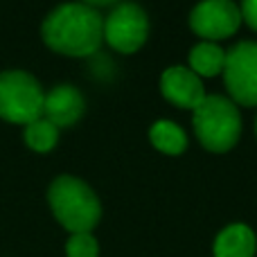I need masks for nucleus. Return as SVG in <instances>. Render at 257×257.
Instances as JSON below:
<instances>
[{"mask_svg":"<svg viewBox=\"0 0 257 257\" xmlns=\"http://www.w3.org/2000/svg\"><path fill=\"white\" fill-rule=\"evenodd\" d=\"M41 39L63 57H90L104 43V16L84 3H63L43 18Z\"/></svg>","mask_w":257,"mask_h":257,"instance_id":"nucleus-1","label":"nucleus"},{"mask_svg":"<svg viewBox=\"0 0 257 257\" xmlns=\"http://www.w3.org/2000/svg\"><path fill=\"white\" fill-rule=\"evenodd\" d=\"M48 205L70 235L90 232L102 219L99 196L88 183L72 174H61L48 185Z\"/></svg>","mask_w":257,"mask_h":257,"instance_id":"nucleus-2","label":"nucleus"},{"mask_svg":"<svg viewBox=\"0 0 257 257\" xmlns=\"http://www.w3.org/2000/svg\"><path fill=\"white\" fill-rule=\"evenodd\" d=\"M192 128L199 145L210 154H228L241 138L239 106L223 95H205L203 102L192 111Z\"/></svg>","mask_w":257,"mask_h":257,"instance_id":"nucleus-3","label":"nucleus"},{"mask_svg":"<svg viewBox=\"0 0 257 257\" xmlns=\"http://www.w3.org/2000/svg\"><path fill=\"white\" fill-rule=\"evenodd\" d=\"M45 90L32 72L12 68L0 72V120L27 126L43 117Z\"/></svg>","mask_w":257,"mask_h":257,"instance_id":"nucleus-4","label":"nucleus"},{"mask_svg":"<svg viewBox=\"0 0 257 257\" xmlns=\"http://www.w3.org/2000/svg\"><path fill=\"white\" fill-rule=\"evenodd\" d=\"M223 84L237 106H257V41H239L226 50Z\"/></svg>","mask_w":257,"mask_h":257,"instance_id":"nucleus-5","label":"nucleus"},{"mask_svg":"<svg viewBox=\"0 0 257 257\" xmlns=\"http://www.w3.org/2000/svg\"><path fill=\"white\" fill-rule=\"evenodd\" d=\"M149 39V16L138 3H117L104 18V41L120 54H136Z\"/></svg>","mask_w":257,"mask_h":257,"instance_id":"nucleus-6","label":"nucleus"},{"mask_svg":"<svg viewBox=\"0 0 257 257\" xmlns=\"http://www.w3.org/2000/svg\"><path fill=\"white\" fill-rule=\"evenodd\" d=\"M187 23L201 41L219 43L241 27V12L235 0H201L192 7Z\"/></svg>","mask_w":257,"mask_h":257,"instance_id":"nucleus-7","label":"nucleus"},{"mask_svg":"<svg viewBox=\"0 0 257 257\" xmlns=\"http://www.w3.org/2000/svg\"><path fill=\"white\" fill-rule=\"evenodd\" d=\"M160 93L169 104L176 108L194 111L205 97V86L199 75L190 70L187 66H169L160 75Z\"/></svg>","mask_w":257,"mask_h":257,"instance_id":"nucleus-8","label":"nucleus"},{"mask_svg":"<svg viewBox=\"0 0 257 257\" xmlns=\"http://www.w3.org/2000/svg\"><path fill=\"white\" fill-rule=\"evenodd\" d=\"M86 113V99L81 90L72 84H57L45 93L43 117L57 128L75 126Z\"/></svg>","mask_w":257,"mask_h":257,"instance_id":"nucleus-9","label":"nucleus"},{"mask_svg":"<svg viewBox=\"0 0 257 257\" xmlns=\"http://www.w3.org/2000/svg\"><path fill=\"white\" fill-rule=\"evenodd\" d=\"M214 257H255L257 237L246 223H230L217 235L212 246Z\"/></svg>","mask_w":257,"mask_h":257,"instance_id":"nucleus-10","label":"nucleus"},{"mask_svg":"<svg viewBox=\"0 0 257 257\" xmlns=\"http://www.w3.org/2000/svg\"><path fill=\"white\" fill-rule=\"evenodd\" d=\"M223 66H226V50L219 43H210V41H201L190 50L187 57V68L201 79H210V77L223 75Z\"/></svg>","mask_w":257,"mask_h":257,"instance_id":"nucleus-11","label":"nucleus"},{"mask_svg":"<svg viewBox=\"0 0 257 257\" xmlns=\"http://www.w3.org/2000/svg\"><path fill=\"white\" fill-rule=\"evenodd\" d=\"M149 142L165 156H181L187 149V133L172 120H156L149 128Z\"/></svg>","mask_w":257,"mask_h":257,"instance_id":"nucleus-12","label":"nucleus"},{"mask_svg":"<svg viewBox=\"0 0 257 257\" xmlns=\"http://www.w3.org/2000/svg\"><path fill=\"white\" fill-rule=\"evenodd\" d=\"M23 140H25V145L30 147L32 151H36V154H48L59 142V128L54 126L52 122L45 120V117H41V120L25 126Z\"/></svg>","mask_w":257,"mask_h":257,"instance_id":"nucleus-13","label":"nucleus"},{"mask_svg":"<svg viewBox=\"0 0 257 257\" xmlns=\"http://www.w3.org/2000/svg\"><path fill=\"white\" fill-rule=\"evenodd\" d=\"M66 257H99V244L93 232H77L66 241Z\"/></svg>","mask_w":257,"mask_h":257,"instance_id":"nucleus-14","label":"nucleus"},{"mask_svg":"<svg viewBox=\"0 0 257 257\" xmlns=\"http://www.w3.org/2000/svg\"><path fill=\"white\" fill-rule=\"evenodd\" d=\"M239 12L241 21L253 32H257V0H239Z\"/></svg>","mask_w":257,"mask_h":257,"instance_id":"nucleus-15","label":"nucleus"},{"mask_svg":"<svg viewBox=\"0 0 257 257\" xmlns=\"http://www.w3.org/2000/svg\"><path fill=\"white\" fill-rule=\"evenodd\" d=\"M79 3L88 5V7H93V9H99V7H111V5H117L120 0H79Z\"/></svg>","mask_w":257,"mask_h":257,"instance_id":"nucleus-16","label":"nucleus"},{"mask_svg":"<svg viewBox=\"0 0 257 257\" xmlns=\"http://www.w3.org/2000/svg\"><path fill=\"white\" fill-rule=\"evenodd\" d=\"M255 138H257V117H255Z\"/></svg>","mask_w":257,"mask_h":257,"instance_id":"nucleus-17","label":"nucleus"}]
</instances>
